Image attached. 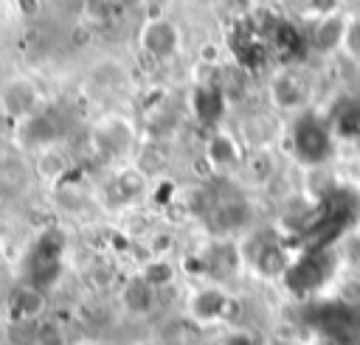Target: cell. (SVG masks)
<instances>
[{
	"mask_svg": "<svg viewBox=\"0 0 360 345\" xmlns=\"http://www.w3.org/2000/svg\"><path fill=\"white\" fill-rule=\"evenodd\" d=\"M273 95H276V104L278 107H295V104H301V98H304V90H301V84L295 81V79H290V76H284V79H278L276 84H273Z\"/></svg>",
	"mask_w": 360,
	"mask_h": 345,
	"instance_id": "7",
	"label": "cell"
},
{
	"mask_svg": "<svg viewBox=\"0 0 360 345\" xmlns=\"http://www.w3.org/2000/svg\"><path fill=\"white\" fill-rule=\"evenodd\" d=\"M329 272H332V261H329V252H323V250H315V252H309L301 261H295V264L287 266L290 283L298 286V289H304V292L307 289H315L318 283H323L329 278Z\"/></svg>",
	"mask_w": 360,
	"mask_h": 345,
	"instance_id": "2",
	"label": "cell"
},
{
	"mask_svg": "<svg viewBox=\"0 0 360 345\" xmlns=\"http://www.w3.org/2000/svg\"><path fill=\"white\" fill-rule=\"evenodd\" d=\"M37 339H39V345H62V334L53 325H42Z\"/></svg>",
	"mask_w": 360,
	"mask_h": 345,
	"instance_id": "10",
	"label": "cell"
},
{
	"mask_svg": "<svg viewBox=\"0 0 360 345\" xmlns=\"http://www.w3.org/2000/svg\"><path fill=\"white\" fill-rule=\"evenodd\" d=\"M273 45H276L284 56H292V53H298V50L304 48V36H301V31H295L290 22H281V25H276V31H273Z\"/></svg>",
	"mask_w": 360,
	"mask_h": 345,
	"instance_id": "6",
	"label": "cell"
},
{
	"mask_svg": "<svg viewBox=\"0 0 360 345\" xmlns=\"http://www.w3.org/2000/svg\"><path fill=\"white\" fill-rule=\"evenodd\" d=\"M124 303H127L132 311H138V314L149 311L152 303H155V286L146 283V280H132V283L127 286V292H124Z\"/></svg>",
	"mask_w": 360,
	"mask_h": 345,
	"instance_id": "5",
	"label": "cell"
},
{
	"mask_svg": "<svg viewBox=\"0 0 360 345\" xmlns=\"http://www.w3.org/2000/svg\"><path fill=\"white\" fill-rule=\"evenodd\" d=\"M14 303H17V306H14L17 317L31 320V317H37V314L42 311V292H39V289H22V292H17Z\"/></svg>",
	"mask_w": 360,
	"mask_h": 345,
	"instance_id": "8",
	"label": "cell"
},
{
	"mask_svg": "<svg viewBox=\"0 0 360 345\" xmlns=\"http://www.w3.org/2000/svg\"><path fill=\"white\" fill-rule=\"evenodd\" d=\"M191 311H194V317H197V320H202V323L222 320V317H225V311H228V297H225L222 292L205 289V292H200V295L194 297Z\"/></svg>",
	"mask_w": 360,
	"mask_h": 345,
	"instance_id": "4",
	"label": "cell"
},
{
	"mask_svg": "<svg viewBox=\"0 0 360 345\" xmlns=\"http://www.w3.org/2000/svg\"><path fill=\"white\" fill-rule=\"evenodd\" d=\"M343 36H346V31H343V22H340V20H326V22L318 28V45H321V48H335Z\"/></svg>",
	"mask_w": 360,
	"mask_h": 345,
	"instance_id": "9",
	"label": "cell"
},
{
	"mask_svg": "<svg viewBox=\"0 0 360 345\" xmlns=\"http://www.w3.org/2000/svg\"><path fill=\"white\" fill-rule=\"evenodd\" d=\"M309 6L315 11H332L335 8V0H309Z\"/></svg>",
	"mask_w": 360,
	"mask_h": 345,
	"instance_id": "12",
	"label": "cell"
},
{
	"mask_svg": "<svg viewBox=\"0 0 360 345\" xmlns=\"http://www.w3.org/2000/svg\"><path fill=\"white\" fill-rule=\"evenodd\" d=\"M346 42H349V48H352L354 53H360V22H354V25L349 28V34H346Z\"/></svg>",
	"mask_w": 360,
	"mask_h": 345,
	"instance_id": "11",
	"label": "cell"
},
{
	"mask_svg": "<svg viewBox=\"0 0 360 345\" xmlns=\"http://www.w3.org/2000/svg\"><path fill=\"white\" fill-rule=\"evenodd\" d=\"M329 129H332L338 137L357 140V137H360V101H354V98L340 101L338 109L332 112Z\"/></svg>",
	"mask_w": 360,
	"mask_h": 345,
	"instance_id": "3",
	"label": "cell"
},
{
	"mask_svg": "<svg viewBox=\"0 0 360 345\" xmlns=\"http://www.w3.org/2000/svg\"><path fill=\"white\" fill-rule=\"evenodd\" d=\"M292 146L298 160L309 165H321L332 154V129L329 123L318 121L315 115H304L292 126Z\"/></svg>",
	"mask_w": 360,
	"mask_h": 345,
	"instance_id": "1",
	"label": "cell"
}]
</instances>
